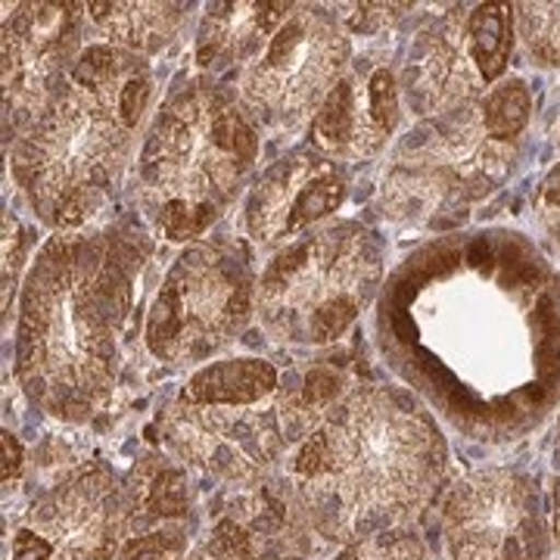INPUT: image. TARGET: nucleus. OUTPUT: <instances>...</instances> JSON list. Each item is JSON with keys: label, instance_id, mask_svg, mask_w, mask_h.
I'll return each mask as SVG.
<instances>
[{"label": "nucleus", "instance_id": "obj_2", "mask_svg": "<svg viewBox=\"0 0 560 560\" xmlns=\"http://www.w3.org/2000/svg\"><path fill=\"white\" fill-rule=\"evenodd\" d=\"M150 243L119 228L60 231L40 246L20 296L16 381L50 418L88 420L119 377L121 334Z\"/></svg>", "mask_w": 560, "mask_h": 560}, {"label": "nucleus", "instance_id": "obj_15", "mask_svg": "<svg viewBox=\"0 0 560 560\" xmlns=\"http://www.w3.org/2000/svg\"><path fill=\"white\" fill-rule=\"evenodd\" d=\"M482 88L486 81L467 38V13L455 7L411 40L401 66V97L418 116H442L480 101Z\"/></svg>", "mask_w": 560, "mask_h": 560}, {"label": "nucleus", "instance_id": "obj_19", "mask_svg": "<svg viewBox=\"0 0 560 560\" xmlns=\"http://www.w3.org/2000/svg\"><path fill=\"white\" fill-rule=\"evenodd\" d=\"M187 560H293L290 551L271 539V533H261L256 523L231 517L221 521L209 539L200 541Z\"/></svg>", "mask_w": 560, "mask_h": 560}, {"label": "nucleus", "instance_id": "obj_26", "mask_svg": "<svg viewBox=\"0 0 560 560\" xmlns=\"http://www.w3.org/2000/svg\"><path fill=\"white\" fill-rule=\"evenodd\" d=\"M555 460H558V492H555V499H558V511H555V533H558V541H560V423H558V445H555Z\"/></svg>", "mask_w": 560, "mask_h": 560}, {"label": "nucleus", "instance_id": "obj_4", "mask_svg": "<svg viewBox=\"0 0 560 560\" xmlns=\"http://www.w3.org/2000/svg\"><path fill=\"white\" fill-rule=\"evenodd\" d=\"M150 103V62L113 44L84 47L10 156L20 194L47 228L79 231L113 200Z\"/></svg>", "mask_w": 560, "mask_h": 560}, {"label": "nucleus", "instance_id": "obj_14", "mask_svg": "<svg viewBox=\"0 0 560 560\" xmlns=\"http://www.w3.org/2000/svg\"><path fill=\"white\" fill-rule=\"evenodd\" d=\"M399 79L389 66L352 60L312 119V147L337 162L381 153L399 125Z\"/></svg>", "mask_w": 560, "mask_h": 560}, {"label": "nucleus", "instance_id": "obj_7", "mask_svg": "<svg viewBox=\"0 0 560 560\" xmlns=\"http://www.w3.org/2000/svg\"><path fill=\"white\" fill-rule=\"evenodd\" d=\"M517 147L486 128L482 103L442 113L401 140L381 187L383 212L408 224L458 221L514 168Z\"/></svg>", "mask_w": 560, "mask_h": 560}, {"label": "nucleus", "instance_id": "obj_13", "mask_svg": "<svg viewBox=\"0 0 560 560\" xmlns=\"http://www.w3.org/2000/svg\"><path fill=\"white\" fill-rule=\"evenodd\" d=\"M342 162L312 143L278 160L249 190L243 206L246 234L259 246H278L327 221L346 200Z\"/></svg>", "mask_w": 560, "mask_h": 560}, {"label": "nucleus", "instance_id": "obj_12", "mask_svg": "<svg viewBox=\"0 0 560 560\" xmlns=\"http://www.w3.org/2000/svg\"><path fill=\"white\" fill-rule=\"evenodd\" d=\"M81 10V3H16L3 20L7 138H20L84 54Z\"/></svg>", "mask_w": 560, "mask_h": 560}, {"label": "nucleus", "instance_id": "obj_20", "mask_svg": "<svg viewBox=\"0 0 560 560\" xmlns=\"http://www.w3.org/2000/svg\"><path fill=\"white\" fill-rule=\"evenodd\" d=\"M140 486H128L131 492V508H143L150 517H178L190 508V492H187V477L178 467L156 464L150 474H140Z\"/></svg>", "mask_w": 560, "mask_h": 560}, {"label": "nucleus", "instance_id": "obj_21", "mask_svg": "<svg viewBox=\"0 0 560 560\" xmlns=\"http://www.w3.org/2000/svg\"><path fill=\"white\" fill-rule=\"evenodd\" d=\"M482 116H486V128L499 140L517 143L521 131L529 121V109H533V97L529 88L521 79L501 81L499 88H492L486 97H480Z\"/></svg>", "mask_w": 560, "mask_h": 560}, {"label": "nucleus", "instance_id": "obj_11", "mask_svg": "<svg viewBox=\"0 0 560 560\" xmlns=\"http://www.w3.org/2000/svg\"><path fill=\"white\" fill-rule=\"evenodd\" d=\"M442 533L448 560L548 558L539 489L508 467H480L455 482L442 511Z\"/></svg>", "mask_w": 560, "mask_h": 560}, {"label": "nucleus", "instance_id": "obj_23", "mask_svg": "<svg viewBox=\"0 0 560 560\" xmlns=\"http://www.w3.org/2000/svg\"><path fill=\"white\" fill-rule=\"evenodd\" d=\"M337 560H430V555L408 526H399L346 545Z\"/></svg>", "mask_w": 560, "mask_h": 560}, {"label": "nucleus", "instance_id": "obj_6", "mask_svg": "<svg viewBox=\"0 0 560 560\" xmlns=\"http://www.w3.org/2000/svg\"><path fill=\"white\" fill-rule=\"evenodd\" d=\"M383 283V243L359 221H327L300 234L265 265L256 315L287 346L337 342Z\"/></svg>", "mask_w": 560, "mask_h": 560}, {"label": "nucleus", "instance_id": "obj_3", "mask_svg": "<svg viewBox=\"0 0 560 560\" xmlns=\"http://www.w3.org/2000/svg\"><path fill=\"white\" fill-rule=\"evenodd\" d=\"M445 460L440 427L418 401L393 386L361 383L324 411L287 477L312 529L352 545L415 521Z\"/></svg>", "mask_w": 560, "mask_h": 560}, {"label": "nucleus", "instance_id": "obj_1", "mask_svg": "<svg viewBox=\"0 0 560 560\" xmlns=\"http://www.w3.org/2000/svg\"><path fill=\"white\" fill-rule=\"evenodd\" d=\"M377 334L389 368L470 440H521L560 396V278L517 234L408 256Z\"/></svg>", "mask_w": 560, "mask_h": 560}, {"label": "nucleus", "instance_id": "obj_8", "mask_svg": "<svg viewBox=\"0 0 560 560\" xmlns=\"http://www.w3.org/2000/svg\"><path fill=\"white\" fill-rule=\"evenodd\" d=\"M249 253L241 243L197 241L180 253L147 312L150 355L172 368L224 352L256 312Z\"/></svg>", "mask_w": 560, "mask_h": 560}, {"label": "nucleus", "instance_id": "obj_5", "mask_svg": "<svg viewBox=\"0 0 560 560\" xmlns=\"http://www.w3.org/2000/svg\"><path fill=\"white\" fill-rule=\"evenodd\" d=\"M256 160L259 128L237 91L212 79L184 81L140 147V212L165 241H197L241 194Z\"/></svg>", "mask_w": 560, "mask_h": 560}, {"label": "nucleus", "instance_id": "obj_9", "mask_svg": "<svg viewBox=\"0 0 560 560\" xmlns=\"http://www.w3.org/2000/svg\"><path fill=\"white\" fill-rule=\"evenodd\" d=\"M349 62L346 25L324 7L293 3L275 35L241 69L237 97L259 131H296L318 116Z\"/></svg>", "mask_w": 560, "mask_h": 560}, {"label": "nucleus", "instance_id": "obj_24", "mask_svg": "<svg viewBox=\"0 0 560 560\" xmlns=\"http://www.w3.org/2000/svg\"><path fill=\"white\" fill-rule=\"evenodd\" d=\"M533 202H536V215H539L541 228L548 231V237L560 249V165H555L541 178L539 190H536V200Z\"/></svg>", "mask_w": 560, "mask_h": 560}, {"label": "nucleus", "instance_id": "obj_25", "mask_svg": "<svg viewBox=\"0 0 560 560\" xmlns=\"http://www.w3.org/2000/svg\"><path fill=\"white\" fill-rule=\"evenodd\" d=\"M3 448H7V467H3V480H10V474H16L20 467V445L10 433H3Z\"/></svg>", "mask_w": 560, "mask_h": 560}, {"label": "nucleus", "instance_id": "obj_17", "mask_svg": "<svg viewBox=\"0 0 560 560\" xmlns=\"http://www.w3.org/2000/svg\"><path fill=\"white\" fill-rule=\"evenodd\" d=\"M190 3H88L84 13L94 22L106 44L153 57L178 35L180 22L187 20Z\"/></svg>", "mask_w": 560, "mask_h": 560}, {"label": "nucleus", "instance_id": "obj_16", "mask_svg": "<svg viewBox=\"0 0 560 560\" xmlns=\"http://www.w3.org/2000/svg\"><path fill=\"white\" fill-rule=\"evenodd\" d=\"M293 3H261V0H228L209 3L197 32V62L202 72H224L246 66L275 35Z\"/></svg>", "mask_w": 560, "mask_h": 560}, {"label": "nucleus", "instance_id": "obj_18", "mask_svg": "<svg viewBox=\"0 0 560 560\" xmlns=\"http://www.w3.org/2000/svg\"><path fill=\"white\" fill-rule=\"evenodd\" d=\"M467 38L477 57L482 81L504 75L511 50H514V7L508 3H477L467 13Z\"/></svg>", "mask_w": 560, "mask_h": 560}, {"label": "nucleus", "instance_id": "obj_10", "mask_svg": "<svg viewBox=\"0 0 560 560\" xmlns=\"http://www.w3.org/2000/svg\"><path fill=\"white\" fill-rule=\"evenodd\" d=\"M131 514V492L109 467H81L28 504L10 560H116Z\"/></svg>", "mask_w": 560, "mask_h": 560}, {"label": "nucleus", "instance_id": "obj_22", "mask_svg": "<svg viewBox=\"0 0 560 560\" xmlns=\"http://www.w3.org/2000/svg\"><path fill=\"white\" fill-rule=\"evenodd\" d=\"M514 10L526 54L539 66H560V3H521Z\"/></svg>", "mask_w": 560, "mask_h": 560}]
</instances>
